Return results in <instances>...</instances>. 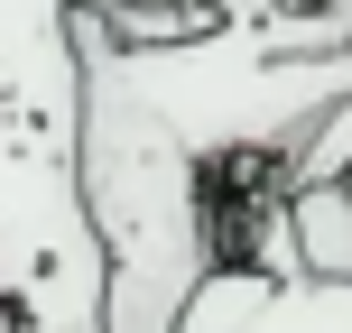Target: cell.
<instances>
[{
  "mask_svg": "<svg viewBox=\"0 0 352 333\" xmlns=\"http://www.w3.org/2000/svg\"><path fill=\"white\" fill-rule=\"evenodd\" d=\"M287 213H297V260L306 278H352V185L324 176V185H287Z\"/></svg>",
  "mask_w": 352,
  "mask_h": 333,
  "instance_id": "3",
  "label": "cell"
},
{
  "mask_svg": "<svg viewBox=\"0 0 352 333\" xmlns=\"http://www.w3.org/2000/svg\"><path fill=\"white\" fill-rule=\"evenodd\" d=\"M0 333H19V306H10V297H0Z\"/></svg>",
  "mask_w": 352,
  "mask_h": 333,
  "instance_id": "4",
  "label": "cell"
},
{
  "mask_svg": "<svg viewBox=\"0 0 352 333\" xmlns=\"http://www.w3.org/2000/svg\"><path fill=\"white\" fill-rule=\"evenodd\" d=\"M0 297L19 306V333H111V250L84 167L19 111L10 74H0Z\"/></svg>",
  "mask_w": 352,
  "mask_h": 333,
  "instance_id": "1",
  "label": "cell"
},
{
  "mask_svg": "<svg viewBox=\"0 0 352 333\" xmlns=\"http://www.w3.org/2000/svg\"><path fill=\"white\" fill-rule=\"evenodd\" d=\"M102 10H121V0H102Z\"/></svg>",
  "mask_w": 352,
  "mask_h": 333,
  "instance_id": "5",
  "label": "cell"
},
{
  "mask_svg": "<svg viewBox=\"0 0 352 333\" xmlns=\"http://www.w3.org/2000/svg\"><path fill=\"white\" fill-rule=\"evenodd\" d=\"M278 287H287V278H269L260 260H241V250H232V260L204 268V287L186 297V324H176V333H250V324L269 315V297H278Z\"/></svg>",
  "mask_w": 352,
  "mask_h": 333,
  "instance_id": "2",
  "label": "cell"
},
{
  "mask_svg": "<svg viewBox=\"0 0 352 333\" xmlns=\"http://www.w3.org/2000/svg\"><path fill=\"white\" fill-rule=\"evenodd\" d=\"M343 185H352V176H343Z\"/></svg>",
  "mask_w": 352,
  "mask_h": 333,
  "instance_id": "6",
  "label": "cell"
}]
</instances>
